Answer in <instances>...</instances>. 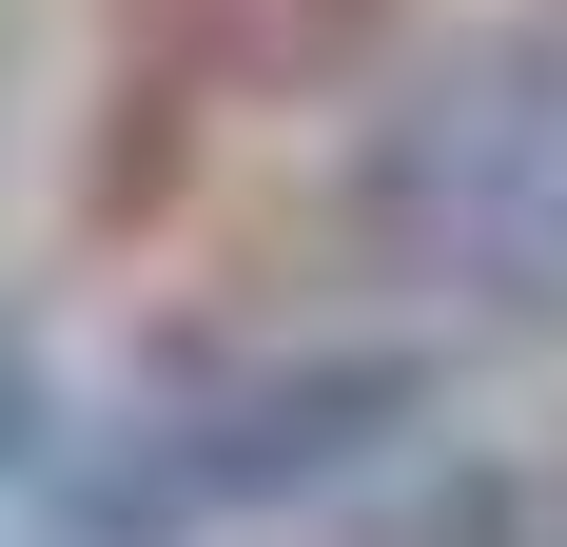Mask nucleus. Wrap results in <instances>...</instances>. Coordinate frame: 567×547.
I'll list each match as a JSON object with an SVG mask.
<instances>
[{"mask_svg": "<svg viewBox=\"0 0 567 547\" xmlns=\"http://www.w3.org/2000/svg\"><path fill=\"white\" fill-rule=\"evenodd\" d=\"M352 235L431 293H489V313L567 293V0H509L451 59H411V99L352 157Z\"/></svg>", "mask_w": 567, "mask_h": 547, "instance_id": "obj_1", "label": "nucleus"}, {"mask_svg": "<svg viewBox=\"0 0 567 547\" xmlns=\"http://www.w3.org/2000/svg\"><path fill=\"white\" fill-rule=\"evenodd\" d=\"M411 411H431V352H235V372H176L59 469V547H196L235 508H313Z\"/></svg>", "mask_w": 567, "mask_h": 547, "instance_id": "obj_2", "label": "nucleus"}]
</instances>
